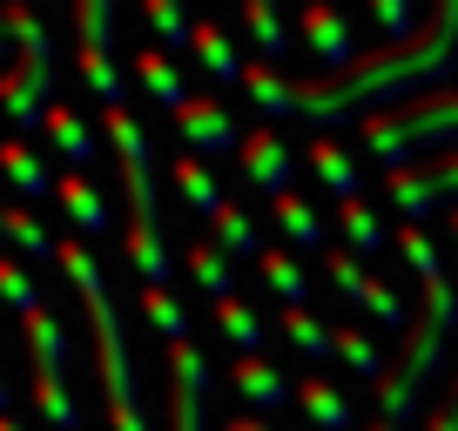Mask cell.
Masks as SVG:
<instances>
[{"instance_id": "1", "label": "cell", "mask_w": 458, "mask_h": 431, "mask_svg": "<svg viewBox=\"0 0 458 431\" xmlns=\"http://www.w3.org/2000/svg\"><path fill=\"white\" fill-rule=\"evenodd\" d=\"M458 61V0L431 7L425 28L398 47H371L358 68L344 74H303L297 81V115H310L317 129H337V122H371L385 108L411 95H431V81H445Z\"/></svg>"}, {"instance_id": "2", "label": "cell", "mask_w": 458, "mask_h": 431, "mask_svg": "<svg viewBox=\"0 0 458 431\" xmlns=\"http://www.w3.org/2000/svg\"><path fill=\"white\" fill-rule=\"evenodd\" d=\"M61 270H68L74 297H81L88 324H95V377H101V411H108V431H148L142 418V385H135L129 344H122V317H114V297L101 283V263L88 257L81 243H61Z\"/></svg>"}, {"instance_id": "3", "label": "cell", "mask_w": 458, "mask_h": 431, "mask_svg": "<svg viewBox=\"0 0 458 431\" xmlns=\"http://www.w3.org/2000/svg\"><path fill=\"white\" fill-rule=\"evenodd\" d=\"M452 331H458V290H452V276H425V310L411 317L404 351L391 358L385 385H371L377 418H385V425H398V431L411 425V411L425 404V385L438 377V364H445V344H452Z\"/></svg>"}, {"instance_id": "4", "label": "cell", "mask_w": 458, "mask_h": 431, "mask_svg": "<svg viewBox=\"0 0 458 431\" xmlns=\"http://www.w3.org/2000/svg\"><path fill=\"white\" fill-rule=\"evenodd\" d=\"M0 14L14 34V61L0 68V115L21 135H34L55 115V41H47V21L34 7H0Z\"/></svg>"}, {"instance_id": "5", "label": "cell", "mask_w": 458, "mask_h": 431, "mask_svg": "<svg viewBox=\"0 0 458 431\" xmlns=\"http://www.w3.org/2000/svg\"><path fill=\"white\" fill-rule=\"evenodd\" d=\"M358 135H364V148H371L377 162H391V169H411L425 148H445V156H452V142H458V88H431V95L398 101L385 115L358 122Z\"/></svg>"}, {"instance_id": "6", "label": "cell", "mask_w": 458, "mask_h": 431, "mask_svg": "<svg viewBox=\"0 0 458 431\" xmlns=\"http://www.w3.org/2000/svg\"><path fill=\"white\" fill-rule=\"evenodd\" d=\"M101 129H108V148H114V169H122V189H129V223L135 230H156V169H148V135L135 122V108H101Z\"/></svg>"}, {"instance_id": "7", "label": "cell", "mask_w": 458, "mask_h": 431, "mask_svg": "<svg viewBox=\"0 0 458 431\" xmlns=\"http://www.w3.org/2000/svg\"><path fill=\"white\" fill-rule=\"evenodd\" d=\"M74 34H81L74 68L101 95V108H129V88H122V68H114V0H81L74 7Z\"/></svg>"}, {"instance_id": "8", "label": "cell", "mask_w": 458, "mask_h": 431, "mask_svg": "<svg viewBox=\"0 0 458 431\" xmlns=\"http://www.w3.org/2000/svg\"><path fill=\"white\" fill-rule=\"evenodd\" d=\"M385 189H391V202H398L411 223H425V216H452L458 209V148H452V156H431V162H411V169H391Z\"/></svg>"}, {"instance_id": "9", "label": "cell", "mask_w": 458, "mask_h": 431, "mask_svg": "<svg viewBox=\"0 0 458 431\" xmlns=\"http://www.w3.org/2000/svg\"><path fill=\"white\" fill-rule=\"evenodd\" d=\"M162 418H169V431H209V364H202L196 344H169Z\"/></svg>"}, {"instance_id": "10", "label": "cell", "mask_w": 458, "mask_h": 431, "mask_svg": "<svg viewBox=\"0 0 458 431\" xmlns=\"http://www.w3.org/2000/svg\"><path fill=\"white\" fill-rule=\"evenodd\" d=\"M324 270H330V283H337L344 297L358 303V310H371L377 324H385V331H411V317H404L398 290H391L377 270H364V263L351 257V249H330V257H324Z\"/></svg>"}, {"instance_id": "11", "label": "cell", "mask_w": 458, "mask_h": 431, "mask_svg": "<svg viewBox=\"0 0 458 431\" xmlns=\"http://www.w3.org/2000/svg\"><path fill=\"white\" fill-rule=\"evenodd\" d=\"M297 34L310 41L317 74H344V68H358V61H364L358 34H351V14H344V7H330V0H310V7H303V14H297Z\"/></svg>"}, {"instance_id": "12", "label": "cell", "mask_w": 458, "mask_h": 431, "mask_svg": "<svg viewBox=\"0 0 458 431\" xmlns=\"http://www.w3.org/2000/svg\"><path fill=\"white\" fill-rule=\"evenodd\" d=\"M175 129H182V142H189V156H243V129L229 122V108L216 95H189L182 108H175Z\"/></svg>"}, {"instance_id": "13", "label": "cell", "mask_w": 458, "mask_h": 431, "mask_svg": "<svg viewBox=\"0 0 458 431\" xmlns=\"http://www.w3.org/2000/svg\"><path fill=\"white\" fill-rule=\"evenodd\" d=\"M243 175H250V189H263V196H290V169H297V162H290V148H284V135L276 129H250L243 135Z\"/></svg>"}, {"instance_id": "14", "label": "cell", "mask_w": 458, "mask_h": 431, "mask_svg": "<svg viewBox=\"0 0 458 431\" xmlns=\"http://www.w3.org/2000/svg\"><path fill=\"white\" fill-rule=\"evenodd\" d=\"M297 404H303V418H310L317 431H358V411H351V398L337 391V377L303 371L297 377Z\"/></svg>"}, {"instance_id": "15", "label": "cell", "mask_w": 458, "mask_h": 431, "mask_svg": "<svg viewBox=\"0 0 458 431\" xmlns=\"http://www.w3.org/2000/svg\"><path fill=\"white\" fill-rule=\"evenodd\" d=\"M229 385L243 391V398L257 404V411H284V404L297 398V385H290V377L276 371L270 358H236V371H229Z\"/></svg>"}, {"instance_id": "16", "label": "cell", "mask_w": 458, "mask_h": 431, "mask_svg": "<svg viewBox=\"0 0 458 431\" xmlns=\"http://www.w3.org/2000/svg\"><path fill=\"white\" fill-rule=\"evenodd\" d=\"M243 95L263 108V129L284 122V115H297V81H284L270 61H250V68H243Z\"/></svg>"}, {"instance_id": "17", "label": "cell", "mask_w": 458, "mask_h": 431, "mask_svg": "<svg viewBox=\"0 0 458 431\" xmlns=\"http://www.w3.org/2000/svg\"><path fill=\"white\" fill-rule=\"evenodd\" d=\"M189 55H196V68L209 74V81H223V88L236 81V88H243V68H250V61L229 47V34L216 28V21H196V47H189Z\"/></svg>"}, {"instance_id": "18", "label": "cell", "mask_w": 458, "mask_h": 431, "mask_svg": "<svg viewBox=\"0 0 458 431\" xmlns=\"http://www.w3.org/2000/svg\"><path fill=\"white\" fill-rule=\"evenodd\" d=\"M182 270L196 276V290H202L209 303L236 297V290H229V283H236V257H229V249H216V243H189V249H182Z\"/></svg>"}, {"instance_id": "19", "label": "cell", "mask_w": 458, "mask_h": 431, "mask_svg": "<svg viewBox=\"0 0 458 431\" xmlns=\"http://www.w3.org/2000/svg\"><path fill=\"white\" fill-rule=\"evenodd\" d=\"M0 243L14 249V257H28V263H47V257H61V243L34 223L21 202H0Z\"/></svg>"}, {"instance_id": "20", "label": "cell", "mask_w": 458, "mask_h": 431, "mask_svg": "<svg viewBox=\"0 0 458 431\" xmlns=\"http://www.w3.org/2000/svg\"><path fill=\"white\" fill-rule=\"evenodd\" d=\"M28 377H34L28 385L34 411H41L55 431H81V404H74V391H68V371H28Z\"/></svg>"}, {"instance_id": "21", "label": "cell", "mask_w": 458, "mask_h": 431, "mask_svg": "<svg viewBox=\"0 0 458 431\" xmlns=\"http://www.w3.org/2000/svg\"><path fill=\"white\" fill-rule=\"evenodd\" d=\"M303 162H310V169H317V182H324L330 189V196H337V202H358V162H351V156H344V148L337 142H324V135H310V148H303Z\"/></svg>"}, {"instance_id": "22", "label": "cell", "mask_w": 458, "mask_h": 431, "mask_svg": "<svg viewBox=\"0 0 458 431\" xmlns=\"http://www.w3.org/2000/svg\"><path fill=\"white\" fill-rule=\"evenodd\" d=\"M47 142H55V156L74 162V169H88V162L101 156V148H95V129H88L81 108H68V101H55V115H47Z\"/></svg>"}, {"instance_id": "23", "label": "cell", "mask_w": 458, "mask_h": 431, "mask_svg": "<svg viewBox=\"0 0 458 431\" xmlns=\"http://www.w3.org/2000/svg\"><path fill=\"white\" fill-rule=\"evenodd\" d=\"M129 68H135V81H142L148 95H156L162 108H169V115H175V108H182V101H189V88H182V74H175V61L162 55L156 41H148L142 55H129Z\"/></svg>"}, {"instance_id": "24", "label": "cell", "mask_w": 458, "mask_h": 431, "mask_svg": "<svg viewBox=\"0 0 458 431\" xmlns=\"http://www.w3.org/2000/svg\"><path fill=\"white\" fill-rule=\"evenodd\" d=\"M55 202L74 216V230H108V196H101L81 169H68V175L55 182Z\"/></svg>"}, {"instance_id": "25", "label": "cell", "mask_w": 458, "mask_h": 431, "mask_svg": "<svg viewBox=\"0 0 458 431\" xmlns=\"http://www.w3.org/2000/svg\"><path fill=\"white\" fill-rule=\"evenodd\" d=\"M209 324L229 337V344L243 351V358H263V317L250 310L243 297H223V303H209Z\"/></svg>"}, {"instance_id": "26", "label": "cell", "mask_w": 458, "mask_h": 431, "mask_svg": "<svg viewBox=\"0 0 458 431\" xmlns=\"http://www.w3.org/2000/svg\"><path fill=\"white\" fill-rule=\"evenodd\" d=\"M175 189H182V202H189V209H196V216H216V209H223V189H216V175H209V162H202V156H189V148H182V156H175Z\"/></svg>"}, {"instance_id": "27", "label": "cell", "mask_w": 458, "mask_h": 431, "mask_svg": "<svg viewBox=\"0 0 458 431\" xmlns=\"http://www.w3.org/2000/svg\"><path fill=\"white\" fill-rule=\"evenodd\" d=\"M28 324V358H34V371H68V331L55 324V310H34V317H21Z\"/></svg>"}, {"instance_id": "28", "label": "cell", "mask_w": 458, "mask_h": 431, "mask_svg": "<svg viewBox=\"0 0 458 431\" xmlns=\"http://www.w3.org/2000/svg\"><path fill=\"white\" fill-rule=\"evenodd\" d=\"M142 21H148V34H156L162 55H189V47H196V21H189L175 0H148Z\"/></svg>"}, {"instance_id": "29", "label": "cell", "mask_w": 458, "mask_h": 431, "mask_svg": "<svg viewBox=\"0 0 458 431\" xmlns=\"http://www.w3.org/2000/svg\"><path fill=\"white\" fill-rule=\"evenodd\" d=\"M257 276L284 297V310H303V303H310V276H303L297 257H284V249H263V257H257Z\"/></svg>"}, {"instance_id": "30", "label": "cell", "mask_w": 458, "mask_h": 431, "mask_svg": "<svg viewBox=\"0 0 458 431\" xmlns=\"http://www.w3.org/2000/svg\"><path fill=\"white\" fill-rule=\"evenodd\" d=\"M330 344H337V358L351 364V371H358V377H371V385H385V371H391V364H385V351H377L371 337L358 331V324H330Z\"/></svg>"}, {"instance_id": "31", "label": "cell", "mask_w": 458, "mask_h": 431, "mask_svg": "<svg viewBox=\"0 0 458 431\" xmlns=\"http://www.w3.org/2000/svg\"><path fill=\"white\" fill-rule=\"evenodd\" d=\"M270 216H276V230H284L297 249H317V243H324V216H317L310 202L297 196V189H290V196H276V202H270Z\"/></svg>"}, {"instance_id": "32", "label": "cell", "mask_w": 458, "mask_h": 431, "mask_svg": "<svg viewBox=\"0 0 458 431\" xmlns=\"http://www.w3.org/2000/svg\"><path fill=\"white\" fill-rule=\"evenodd\" d=\"M209 243H216V249H229L236 263H243V257H257V223H250V209L223 202V209L209 216Z\"/></svg>"}, {"instance_id": "33", "label": "cell", "mask_w": 458, "mask_h": 431, "mask_svg": "<svg viewBox=\"0 0 458 431\" xmlns=\"http://www.w3.org/2000/svg\"><path fill=\"white\" fill-rule=\"evenodd\" d=\"M337 230H344V243H351V257H377L385 249V230H377V216H371V202H337Z\"/></svg>"}, {"instance_id": "34", "label": "cell", "mask_w": 458, "mask_h": 431, "mask_svg": "<svg viewBox=\"0 0 458 431\" xmlns=\"http://www.w3.org/2000/svg\"><path fill=\"white\" fill-rule=\"evenodd\" d=\"M129 263L142 270V290H169V249H162V230H135L129 223Z\"/></svg>"}, {"instance_id": "35", "label": "cell", "mask_w": 458, "mask_h": 431, "mask_svg": "<svg viewBox=\"0 0 458 431\" xmlns=\"http://www.w3.org/2000/svg\"><path fill=\"white\" fill-rule=\"evenodd\" d=\"M0 175H7L21 196H55V182H47V169L34 162L28 142H0Z\"/></svg>"}, {"instance_id": "36", "label": "cell", "mask_w": 458, "mask_h": 431, "mask_svg": "<svg viewBox=\"0 0 458 431\" xmlns=\"http://www.w3.org/2000/svg\"><path fill=\"white\" fill-rule=\"evenodd\" d=\"M243 28L257 34V47H263V61H276V55H290V28H284V14H276L270 0H250L243 7Z\"/></svg>"}, {"instance_id": "37", "label": "cell", "mask_w": 458, "mask_h": 431, "mask_svg": "<svg viewBox=\"0 0 458 431\" xmlns=\"http://www.w3.org/2000/svg\"><path fill=\"white\" fill-rule=\"evenodd\" d=\"M276 331H284L290 344L303 351V358H317V364H324L330 351H337V344H330V331H324V324H317L310 310H284V317H276Z\"/></svg>"}, {"instance_id": "38", "label": "cell", "mask_w": 458, "mask_h": 431, "mask_svg": "<svg viewBox=\"0 0 458 431\" xmlns=\"http://www.w3.org/2000/svg\"><path fill=\"white\" fill-rule=\"evenodd\" d=\"M142 317L169 337V344H189V310L169 297V290H142Z\"/></svg>"}, {"instance_id": "39", "label": "cell", "mask_w": 458, "mask_h": 431, "mask_svg": "<svg viewBox=\"0 0 458 431\" xmlns=\"http://www.w3.org/2000/svg\"><path fill=\"white\" fill-rule=\"evenodd\" d=\"M0 297L14 303L21 317L41 310V290H34V276H28V263H21V257H0Z\"/></svg>"}, {"instance_id": "40", "label": "cell", "mask_w": 458, "mask_h": 431, "mask_svg": "<svg viewBox=\"0 0 458 431\" xmlns=\"http://www.w3.org/2000/svg\"><path fill=\"white\" fill-rule=\"evenodd\" d=\"M371 28L385 34V47H398V41H411V34L425 28V21H418L411 7H404V0H371Z\"/></svg>"}, {"instance_id": "41", "label": "cell", "mask_w": 458, "mask_h": 431, "mask_svg": "<svg viewBox=\"0 0 458 431\" xmlns=\"http://www.w3.org/2000/svg\"><path fill=\"white\" fill-rule=\"evenodd\" d=\"M398 257L411 263V276H418V283H425V276H445L438 249H431V236L418 230V223H404V230H398Z\"/></svg>"}, {"instance_id": "42", "label": "cell", "mask_w": 458, "mask_h": 431, "mask_svg": "<svg viewBox=\"0 0 458 431\" xmlns=\"http://www.w3.org/2000/svg\"><path fill=\"white\" fill-rule=\"evenodd\" d=\"M425 431H458V377H452V391H445V404H431Z\"/></svg>"}, {"instance_id": "43", "label": "cell", "mask_w": 458, "mask_h": 431, "mask_svg": "<svg viewBox=\"0 0 458 431\" xmlns=\"http://www.w3.org/2000/svg\"><path fill=\"white\" fill-rule=\"evenodd\" d=\"M223 431H276V425H270V418H229Z\"/></svg>"}, {"instance_id": "44", "label": "cell", "mask_w": 458, "mask_h": 431, "mask_svg": "<svg viewBox=\"0 0 458 431\" xmlns=\"http://www.w3.org/2000/svg\"><path fill=\"white\" fill-rule=\"evenodd\" d=\"M14 61V34H7V14H0V68Z\"/></svg>"}, {"instance_id": "45", "label": "cell", "mask_w": 458, "mask_h": 431, "mask_svg": "<svg viewBox=\"0 0 458 431\" xmlns=\"http://www.w3.org/2000/svg\"><path fill=\"white\" fill-rule=\"evenodd\" d=\"M0 418H7V377H0Z\"/></svg>"}, {"instance_id": "46", "label": "cell", "mask_w": 458, "mask_h": 431, "mask_svg": "<svg viewBox=\"0 0 458 431\" xmlns=\"http://www.w3.org/2000/svg\"><path fill=\"white\" fill-rule=\"evenodd\" d=\"M0 431H21V425H14V418H0Z\"/></svg>"}, {"instance_id": "47", "label": "cell", "mask_w": 458, "mask_h": 431, "mask_svg": "<svg viewBox=\"0 0 458 431\" xmlns=\"http://www.w3.org/2000/svg\"><path fill=\"white\" fill-rule=\"evenodd\" d=\"M371 431H398V425H385V418H377V425H371Z\"/></svg>"}]
</instances>
